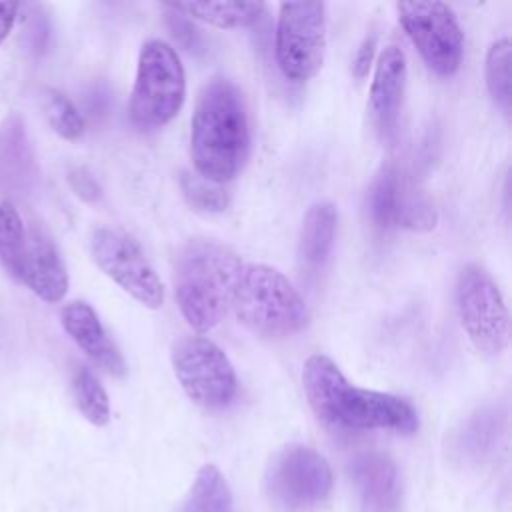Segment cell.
<instances>
[{
    "mask_svg": "<svg viewBox=\"0 0 512 512\" xmlns=\"http://www.w3.org/2000/svg\"><path fill=\"white\" fill-rule=\"evenodd\" d=\"M302 384L314 416L334 430H392L414 434L418 414L410 402L394 394L358 388L324 354L304 362Z\"/></svg>",
    "mask_w": 512,
    "mask_h": 512,
    "instance_id": "cell-1",
    "label": "cell"
},
{
    "mask_svg": "<svg viewBox=\"0 0 512 512\" xmlns=\"http://www.w3.org/2000/svg\"><path fill=\"white\" fill-rule=\"evenodd\" d=\"M190 128V154L198 176L216 184L232 180L250 152L248 114L238 86L214 76L198 94Z\"/></svg>",
    "mask_w": 512,
    "mask_h": 512,
    "instance_id": "cell-2",
    "label": "cell"
},
{
    "mask_svg": "<svg viewBox=\"0 0 512 512\" xmlns=\"http://www.w3.org/2000/svg\"><path fill=\"white\" fill-rule=\"evenodd\" d=\"M240 258L214 240H190L176 258L174 294L196 332L212 330L232 304Z\"/></svg>",
    "mask_w": 512,
    "mask_h": 512,
    "instance_id": "cell-3",
    "label": "cell"
},
{
    "mask_svg": "<svg viewBox=\"0 0 512 512\" xmlns=\"http://www.w3.org/2000/svg\"><path fill=\"white\" fill-rule=\"evenodd\" d=\"M236 318L264 338H286L306 328L308 308L290 280L272 266L246 264L232 304Z\"/></svg>",
    "mask_w": 512,
    "mask_h": 512,
    "instance_id": "cell-4",
    "label": "cell"
},
{
    "mask_svg": "<svg viewBox=\"0 0 512 512\" xmlns=\"http://www.w3.org/2000/svg\"><path fill=\"white\" fill-rule=\"evenodd\" d=\"M186 76L176 50L162 40H148L138 54L130 94V118L142 130L166 126L182 108Z\"/></svg>",
    "mask_w": 512,
    "mask_h": 512,
    "instance_id": "cell-5",
    "label": "cell"
},
{
    "mask_svg": "<svg viewBox=\"0 0 512 512\" xmlns=\"http://www.w3.org/2000/svg\"><path fill=\"white\" fill-rule=\"evenodd\" d=\"M268 500L282 512H306L332 490V468L322 454L304 444L284 446L266 472Z\"/></svg>",
    "mask_w": 512,
    "mask_h": 512,
    "instance_id": "cell-6",
    "label": "cell"
},
{
    "mask_svg": "<svg viewBox=\"0 0 512 512\" xmlns=\"http://www.w3.org/2000/svg\"><path fill=\"white\" fill-rule=\"evenodd\" d=\"M174 374L190 400L206 410H222L238 392L228 356L204 336H186L172 348Z\"/></svg>",
    "mask_w": 512,
    "mask_h": 512,
    "instance_id": "cell-7",
    "label": "cell"
},
{
    "mask_svg": "<svg viewBox=\"0 0 512 512\" xmlns=\"http://www.w3.org/2000/svg\"><path fill=\"white\" fill-rule=\"evenodd\" d=\"M326 54V6L322 2H282L276 22V60L292 82L318 74Z\"/></svg>",
    "mask_w": 512,
    "mask_h": 512,
    "instance_id": "cell-8",
    "label": "cell"
},
{
    "mask_svg": "<svg viewBox=\"0 0 512 512\" xmlns=\"http://www.w3.org/2000/svg\"><path fill=\"white\" fill-rule=\"evenodd\" d=\"M456 306L462 328L480 352L490 356L504 352L510 336L508 308L486 270L470 264L460 272Z\"/></svg>",
    "mask_w": 512,
    "mask_h": 512,
    "instance_id": "cell-9",
    "label": "cell"
},
{
    "mask_svg": "<svg viewBox=\"0 0 512 512\" xmlns=\"http://www.w3.org/2000/svg\"><path fill=\"white\" fill-rule=\"evenodd\" d=\"M398 20L432 72L452 76L464 54V34L444 2H398Z\"/></svg>",
    "mask_w": 512,
    "mask_h": 512,
    "instance_id": "cell-10",
    "label": "cell"
},
{
    "mask_svg": "<svg viewBox=\"0 0 512 512\" xmlns=\"http://www.w3.org/2000/svg\"><path fill=\"white\" fill-rule=\"evenodd\" d=\"M90 254L96 266L134 300L152 310L162 306L164 286L134 238L114 228H96L90 236Z\"/></svg>",
    "mask_w": 512,
    "mask_h": 512,
    "instance_id": "cell-11",
    "label": "cell"
},
{
    "mask_svg": "<svg viewBox=\"0 0 512 512\" xmlns=\"http://www.w3.org/2000/svg\"><path fill=\"white\" fill-rule=\"evenodd\" d=\"M370 218L378 228L430 232L438 222L434 204L394 166H384L368 192Z\"/></svg>",
    "mask_w": 512,
    "mask_h": 512,
    "instance_id": "cell-12",
    "label": "cell"
},
{
    "mask_svg": "<svg viewBox=\"0 0 512 512\" xmlns=\"http://www.w3.org/2000/svg\"><path fill=\"white\" fill-rule=\"evenodd\" d=\"M20 282L26 284L40 300L52 304L60 302L68 292V272L60 250L50 234L36 222L30 224L26 232Z\"/></svg>",
    "mask_w": 512,
    "mask_h": 512,
    "instance_id": "cell-13",
    "label": "cell"
},
{
    "mask_svg": "<svg viewBox=\"0 0 512 512\" xmlns=\"http://www.w3.org/2000/svg\"><path fill=\"white\" fill-rule=\"evenodd\" d=\"M364 512H398L402 484L394 462L380 452H362L348 466Z\"/></svg>",
    "mask_w": 512,
    "mask_h": 512,
    "instance_id": "cell-14",
    "label": "cell"
},
{
    "mask_svg": "<svg viewBox=\"0 0 512 512\" xmlns=\"http://www.w3.org/2000/svg\"><path fill=\"white\" fill-rule=\"evenodd\" d=\"M60 318L68 336L84 350V354L96 366L118 378L128 372L122 354L106 334L98 314L90 304L74 300L62 308Z\"/></svg>",
    "mask_w": 512,
    "mask_h": 512,
    "instance_id": "cell-15",
    "label": "cell"
},
{
    "mask_svg": "<svg viewBox=\"0 0 512 512\" xmlns=\"http://www.w3.org/2000/svg\"><path fill=\"white\" fill-rule=\"evenodd\" d=\"M406 78L408 68L404 52L396 46H386L376 62L368 102L372 124L382 134H388L398 120L406 90Z\"/></svg>",
    "mask_w": 512,
    "mask_h": 512,
    "instance_id": "cell-16",
    "label": "cell"
},
{
    "mask_svg": "<svg viewBox=\"0 0 512 512\" xmlns=\"http://www.w3.org/2000/svg\"><path fill=\"white\" fill-rule=\"evenodd\" d=\"M336 222L338 214L334 204L330 202H318L306 212L298 244V256L308 270H320L326 264L334 246Z\"/></svg>",
    "mask_w": 512,
    "mask_h": 512,
    "instance_id": "cell-17",
    "label": "cell"
},
{
    "mask_svg": "<svg viewBox=\"0 0 512 512\" xmlns=\"http://www.w3.org/2000/svg\"><path fill=\"white\" fill-rule=\"evenodd\" d=\"M502 420L496 412L476 414L456 436L454 452L460 460L480 464L488 460L502 438Z\"/></svg>",
    "mask_w": 512,
    "mask_h": 512,
    "instance_id": "cell-18",
    "label": "cell"
},
{
    "mask_svg": "<svg viewBox=\"0 0 512 512\" xmlns=\"http://www.w3.org/2000/svg\"><path fill=\"white\" fill-rule=\"evenodd\" d=\"M180 512H234L230 486L214 464H204L198 470Z\"/></svg>",
    "mask_w": 512,
    "mask_h": 512,
    "instance_id": "cell-19",
    "label": "cell"
},
{
    "mask_svg": "<svg viewBox=\"0 0 512 512\" xmlns=\"http://www.w3.org/2000/svg\"><path fill=\"white\" fill-rule=\"evenodd\" d=\"M170 6L188 18H196L218 28H246L258 22L264 14L262 2H192Z\"/></svg>",
    "mask_w": 512,
    "mask_h": 512,
    "instance_id": "cell-20",
    "label": "cell"
},
{
    "mask_svg": "<svg viewBox=\"0 0 512 512\" xmlns=\"http://www.w3.org/2000/svg\"><path fill=\"white\" fill-rule=\"evenodd\" d=\"M26 250V228L18 208L10 200L0 202V262L20 282Z\"/></svg>",
    "mask_w": 512,
    "mask_h": 512,
    "instance_id": "cell-21",
    "label": "cell"
},
{
    "mask_svg": "<svg viewBox=\"0 0 512 512\" xmlns=\"http://www.w3.org/2000/svg\"><path fill=\"white\" fill-rule=\"evenodd\" d=\"M72 394L80 414L94 426H106L110 420V402L104 386L88 366H78L72 376Z\"/></svg>",
    "mask_w": 512,
    "mask_h": 512,
    "instance_id": "cell-22",
    "label": "cell"
},
{
    "mask_svg": "<svg viewBox=\"0 0 512 512\" xmlns=\"http://www.w3.org/2000/svg\"><path fill=\"white\" fill-rule=\"evenodd\" d=\"M42 110L50 128L60 138L78 140L84 134V128H86L84 118L66 94L54 88H46L42 92Z\"/></svg>",
    "mask_w": 512,
    "mask_h": 512,
    "instance_id": "cell-23",
    "label": "cell"
},
{
    "mask_svg": "<svg viewBox=\"0 0 512 512\" xmlns=\"http://www.w3.org/2000/svg\"><path fill=\"white\" fill-rule=\"evenodd\" d=\"M486 86L492 100L510 112V40L504 36L496 40L486 54Z\"/></svg>",
    "mask_w": 512,
    "mask_h": 512,
    "instance_id": "cell-24",
    "label": "cell"
},
{
    "mask_svg": "<svg viewBox=\"0 0 512 512\" xmlns=\"http://www.w3.org/2000/svg\"><path fill=\"white\" fill-rule=\"evenodd\" d=\"M180 188L184 198L188 200L190 206L202 212H222L228 206V194L226 190L210 182L198 174L192 172H182L180 174Z\"/></svg>",
    "mask_w": 512,
    "mask_h": 512,
    "instance_id": "cell-25",
    "label": "cell"
},
{
    "mask_svg": "<svg viewBox=\"0 0 512 512\" xmlns=\"http://www.w3.org/2000/svg\"><path fill=\"white\" fill-rule=\"evenodd\" d=\"M164 8L168 10L166 22H168V28H170L174 40H176L178 44H182V46H184L186 50H190V52H200V48H202V38H200L198 30L192 26L190 18L184 16L182 12L174 10L170 4H164Z\"/></svg>",
    "mask_w": 512,
    "mask_h": 512,
    "instance_id": "cell-26",
    "label": "cell"
},
{
    "mask_svg": "<svg viewBox=\"0 0 512 512\" xmlns=\"http://www.w3.org/2000/svg\"><path fill=\"white\" fill-rule=\"evenodd\" d=\"M68 184L72 192L84 202L92 204V202H98L102 196V188L98 180L86 168H72L68 172Z\"/></svg>",
    "mask_w": 512,
    "mask_h": 512,
    "instance_id": "cell-27",
    "label": "cell"
},
{
    "mask_svg": "<svg viewBox=\"0 0 512 512\" xmlns=\"http://www.w3.org/2000/svg\"><path fill=\"white\" fill-rule=\"evenodd\" d=\"M374 50H376V38L374 36L366 38L360 44V48L356 52V58L352 62V72H354L356 78H364L368 74V70L372 66V60H374Z\"/></svg>",
    "mask_w": 512,
    "mask_h": 512,
    "instance_id": "cell-28",
    "label": "cell"
},
{
    "mask_svg": "<svg viewBox=\"0 0 512 512\" xmlns=\"http://www.w3.org/2000/svg\"><path fill=\"white\" fill-rule=\"evenodd\" d=\"M18 8L20 4L16 2H0V44L8 38L18 16Z\"/></svg>",
    "mask_w": 512,
    "mask_h": 512,
    "instance_id": "cell-29",
    "label": "cell"
}]
</instances>
